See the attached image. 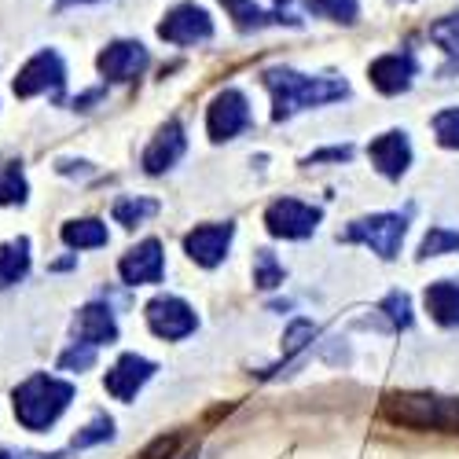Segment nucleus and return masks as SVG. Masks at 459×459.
<instances>
[{"mask_svg":"<svg viewBox=\"0 0 459 459\" xmlns=\"http://www.w3.org/2000/svg\"><path fill=\"white\" fill-rule=\"evenodd\" d=\"M261 78H264V89L273 92V118L276 122L294 118V114L305 110V107H324L331 100H346L350 96L346 82H338V78H305V74L287 70V66L264 70Z\"/></svg>","mask_w":459,"mask_h":459,"instance_id":"nucleus-1","label":"nucleus"},{"mask_svg":"<svg viewBox=\"0 0 459 459\" xmlns=\"http://www.w3.org/2000/svg\"><path fill=\"white\" fill-rule=\"evenodd\" d=\"M382 419L411 430H441L459 434V401L437 394H386L378 404Z\"/></svg>","mask_w":459,"mask_h":459,"instance_id":"nucleus-2","label":"nucleus"},{"mask_svg":"<svg viewBox=\"0 0 459 459\" xmlns=\"http://www.w3.org/2000/svg\"><path fill=\"white\" fill-rule=\"evenodd\" d=\"M70 401H74V386H70V382L37 371V375H30L22 382V386H15V419H19L26 430L41 434V430H48L56 419L70 408Z\"/></svg>","mask_w":459,"mask_h":459,"instance_id":"nucleus-3","label":"nucleus"},{"mask_svg":"<svg viewBox=\"0 0 459 459\" xmlns=\"http://www.w3.org/2000/svg\"><path fill=\"white\" fill-rule=\"evenodd\" d=\"M404 232H408V213H371V217L353 221L346 232H342V239L346 243H364L382 261H394L401 254Z\"/></svg>","mask_w":459,"mask_h":459,"instance_id":"nucleus-4","label":"nucleus"},{"mask_svg":"<svg viewBox=\"0 0 459 459\" xmlns=\"http://www.w3.org/2000/svg\"><path fill=\"white\" fill-rule=\"evenodd\" d=\"M63 85H66V66L59 59V52L45 48V52H37L19 74H15V96L30 100V96H41V92H52L56 100L63 96Z\"/></svg>","mask_w":459,"mask_h":459,"instance_id":"nucleus-5","label":"nucleus"},{"mask_svg":"<svg viewBox=\"0 0 459 459\" xmlns=\"http://www.w3.org/2000/svg\"><path fill=\"white\" fill-rule=\"evenodd\" d=\"M320 210L301 203V199H276L269 210H264V228H269V236L276 239H305L316 232L320 224Z\"/></svg>","mask_w":459,"mask_h":459,"instance_id":"nucleus-6","label":"nucleus"},{"mask_svg":"<svg viewBox=\"0 0 459 459\" xmlns=\"http://www.w3.org/2000/svg\"><path fill=\"white\" fill-rule=\"evenodd\" d=\"M147 327L155 331L159 338H166V342H180V338H187L191 331L199 327V316L184 298L159 294V298L147 301Z\"/></svg>","mask_w":459,"mask_h":459,"instance_id":"nucleus-7","label":"nucleus"},{"mask_svg":"<svg viewBox=\"0 0 459 459\" xmlns=\"http://www.w3.org/2000/svg\"><path fill=\"white\" fill-rule=\"evenodd\" d=\"M206 129H210V140H232L239 136L243 129H250V103L239 89H224L210 100V110H206Z\"/></svg>","mask_w":459,"mask_h":459,"instance_id":"nucleus-8","label":"nucleus"},{"mask_svg":"<svg viewBox=\"0 0 459 459\" xmlns=\"http://www.w3.org/2000/svg\"><path fill=\"white\" fill-rule=\"evenodd\" d=\"M159 37H162V41H169V45H180V48L203 45V41H210V37H213V22H210V15L199 4H177L159 22Z\"/></svg>","mask_w":459,"mask_h":459,"instance_id":"nucleus-9","label":"nucleus"},{"mask_svg":"<svg viewBox=\"0 0 459 459\" xmlns=\"http://www.w3.org/2000/svg\"><path fill=\"white\" fill-rule=\"evenodd\" d=\"M232 236H236V224H228V221L224 224H199L184 236V254L195 264H203V269H217L228 254Z\"/></svg>","mask_w":459,"mask_h":459,"instance_id":"nucleus-10","label":"nucleus"},{"mask_svg":"<svg viewBox=\"0 0 459 459\" xmlns=\"http://www.w3.org/2000/svg\"><path fill=\"white\" fill-rule=\"evenodd\" d=\"M162 273H166V254H162V243H159V239L136 243V247L118 261V276H122L129 287L162 283Z\"/></svg>","mask_w":459,"mask_h":459,"instance_id":"nucleus-11","label":"nucleus"},{"mask_svg":"<svg viewBox=\"0 0 459 459\" xmlns=\"http://www.w3.org/2000/svg\"><path fill=\"white\" fill-rule=\"evenodd\" d=\"M151 375H155V364H151L147 357L126 353V357H118V364L107 371L103 386H107V394H110L114 401H126V404H129V401L147 386V382H151Z\"/></svg>","mask_w":459,"mask_h":459,"instance_id":"nucleus-12","label":"nucleus"},{"mask_svg":"<svg viewBox=\"0 0 459 459\" xmlns=\"http://www.w3.org/2000/svg\"><path fill=\"white\" fill-rule=\"evenodd\" d=\"M96 66H100V74L107 82H133L147 66V48L140 41H114L100 52Z\"/></svg>","mask_w":459,"mask_h":459,"instance_id":"nucleus-13","label":"nucleus"},{"mask_svg":"<svg viewBox=\"0 0 459 459\" xmlns=\"http://www.w3.org/2000/svg\"><path fill=\"white\" fill-rule=\"evenodd\" d=\"M368 159H371V166H375L382 177L397 180V177H404L408 166H411V143H408V136H404L401 129H390V133H382V136H375V140L368 143Z\"/></svg>","mask_w":459,"mask_h":459,"instance_id":"nucleus-14","label":"nucleus"},{"mask_svg":"<svg viewBox=\"0 0 459 459\" xmlns=\"http://www.w3.org/2000/svg\"><path fill=\"white\" fill-rule=\"evenodd\" d=\"M368 78L378 92L386 96H397V92H408L411 89V78H415V59L408 52H390V56H378L371 66H368Z\"/></svg>","mask_w":459,"mask_h":459,"instance_id":"nucleus-15","label":"nucleus"},{"mask_svg":"<svg viewBox=\"0 0 459 459\" xmlns=\"http://www.w3.org/2000/svg\"><path fill=\"white\" fill-rule=\"evenodd\" d=\"M184 151H187V136L180 129V122H166L159 129V136L151 140V147L143 151V169L155 177V173H166L173 169L180 159H184Z\"/></svg>","mask_w":459,"mask_h":459,"instance_id":"nucleus-16","label":"nucleus"},{"mask_svg":"<svg viewBox=\"0 0 459 459\" xmlns=\"http://www.w3.org/2000/svg\"><path fill=\"white\" fill-rule=\"evenodd\" d=\"M74 334H78V342H85V346H110V342H118V320H114L110 305L103 301H92L85 305V309L78 313V320H74Z\"/></svg>","mask_w":459,"mask_h":459,"instance_id":"nucleus-17","label":"nucleus"},{"mask_svg":"<svg viewBox=\"0 0 459 459\" xmlns=\"http://www.w3.org/2000/svg\"><path fill=\"white\" fill-rule=\"evenodd\" d=\"M224 4V12L236 19V26L239 30H264V26H298V19L294 15H287V12H264V8H257L254 0H221Z\"/></svg>","mask_w":459,"mask_h":459,"instance_id":"nucleus-18","label":"nucleus"},{"mask_svg":"<svg viewBox=\"0 0 459 459\" xmlns=\"http://www.w3.org/2000/svg\"><path fill=\"white\" fill-rule=\"evenodd\" d=\"M423 301H427V313H430L441 327H455V324H459V283L437 280V283L427 287Z\"/></svg>","mask_w":459,"mask_h":459,"instance_id":"nucleus-19","label":"nucleus"},{"mask_svg":"<svg viewBox=\"0 0 459 459\" xmlns=\"http://www.w3.org/2000/svg\"><path fill=\"white\" fill-rule=\"evenodd\" d=\"M63 243L70 250H96V247H107V224L96 221V217H82V221H66L63 224Z\"/></svg>","mask_w":459,"mask_h":459,"instance_id":"nucleus-20","label":"nucleus"},{"mask_svg":"<svg viewBox=\"0 0 459 459\" xmlns=\"http://www.w3.org/2000/svg\"><path fill=\"white\" fill-rule=\"evenodd\" d=\"M26 273H30V239L19 236V239L0 247V290L19 283Z\"/></svg>","mask_w":459,"mask_h":459,"instance_id":"nucleus-21","label":"nucleus"},{"mask_svg":"<svg viewBox=\"0 0 459 459\" xmlns=\"http://www.w3.org/2000/svg\"><path fill=\"white\" fill-rule=\"evenodd\" d=\"M30 195V184L22 177L19 162H4L0 166V206H19Z\"/></svg>","mask_w":459,"mask_h":459,"instance_id":"nucleus-22","label":"nucleus"},{"mask_svg":"<svg viewBox=\"0 0 459 459\" xmlns=\"http://www.w3.org/2000/svg\"><path fill=\"white\" fill-rule=\"evenodd\" d=\"M305 8H309L313 15L331 19V22H342V26H353L357 15H360L357 0H305Z\"/></svg>","mask_w":459,"mask_h":459,"instance_id":"nucleus-23","label":"nucleus"},{"mask_svg":"<svg viewBox=\"0 0 459 459\" xmlns=\"http://www.w3.org/2000/svg\"><path fill=\"white\" fill-rule=\"evenodd\" d=\"M378 313L386 316L390 331H404V327H411V298L404 290H390L378 301Z\"/></svg>","mask_w":459,"mask_h":459,"instance_id":"nucleus-24","label":"nucleus"},{"mask_svg":"<svg viewBox=\"0 0 459 459\" xmlns=\"http://www.w3.org/2000/svg\"><path fill=\"white\" fill-rule=\"evenodd\" d=\"M287 280V273H283V264L276 261V254L273 250H257L254 254V283L261 287V290H273V287H280Z\"/></svg>","mask_w":459,"mask_h":459,"instance_id":"nucleus-25","label":"nucleus"},{"mask_svg":"<svg viewBox=\"0 0 459 459\" xmlns=\"http://www.w3.org/2000/svg\"><path fill=\"white\" fill-rule=\"evenodd\" d=\"M110 213H114V221H118V224L136 228L140 221H147V217L159 213V203H155V199H118Z\"/></svg>","mask_w":459,"mask_h":459,"instance_id":"nucleus-26","label":"nucleus"},{"mask_svg":"<svg viewBox=\"0 0 459 459\" xmlns=\"http://www.w3.org/2000/svg\"><path fill=\"white\" fill-rule=\"evenodd\" d=\"M441 254H459V232H448V228H430L419 243V261L427 257H441Z\"/></svg>","mask_w":459,"mask_h":459,"instance_id":"nucleus-27","label":"nucleus"},{"mask_svg":"<svg viewBox=\"0 0 459 459\" xmlns=\"http://www.w3.org/2000/svg\"><path fill=\"white\" fill-rule=\"evenodd\" d=\"M313 338H316V324H313V320H305V316L290 320V327H287V334H283V357L294 360Z\"/></svg>","mask_w":459,"mask_h":459,"instance_id":"nucleus-28","label":"nucleus"},{"mask_svg":"<svg viewBox=\"0 0 459 459\" xmlns=\"http://www.w3.org/2000/svg\"><path fill=\"white\" fill-rule=\"evenodd\" d=\"M430 37L452 56V66H459V15H448L441 22L430 26Z\"/></svg>","mask_w":459,"mask_h":459,"instance_id":"nucleus-29","label":"nucleus"},{"mask_svg":"<svg viewBox=\"0 0 459 459\" xmlns=\"http://www.w3.org/2000/svg\"><path fill=\"white\" fill-rule=\"evenodd\" d=\"M110 437H114V419H110V415H96L85 430L74 434V441H70V445H74V448H92V445L110 441Z\"/></svg>","mask_w":459,"mask_h":459,"instance_id":"nucleus-30","label":"nucleus"},{"mask_svg":"<svg viewBox=\"0 0 459 459\" xmlns=\"http://www.w3.org/2000/svg\"><path fill=\"white\" fill-rule=\"evenodd\" d=\"M434 136L441 147L459 151V107H448L441 114H434Z\"/></svg>","mask_w":459,"mask_h":459,"instance_id":"nucleus-31","label":"nucleus"},{"mask_svg":"<svg viewBox=\"0 0 459 459\" xmlns=\"http://www.w3.org/2000/svg\"><path fill=\"white\" fill-rule=\"evenodd\" d=\"M92 364H96V346H85V342L70 346V350L59 357V368H63V371H89Z\"/></svg>","mask_w":459,"mask_h":459,"instance_id":"nucleus-32","label":"nucleus"},{"mask_svg":"<svg viewBox=\"0 0 459 459\" xmlns=\"http://www.w3.org/2000/svg\"><path fill=\"white\" fill-rule=\"evenodd\" d=\"M177 448H180V434H162L140 452V459H173Z\"/></svg>","mask_w":459,"mask_h":459,"instance_id":"nucleus-33","label":"nucleus"},{"mask_svg":"<svg viewBox=\"0 0 459 459\" xmlns=\"http://www.w3.org/2000/svg\"><path fill=\"white\" fill-rule=\"evenodd\" d=\"M353 159V147H331V151H316V155L305 159V166H316V162H350Z\"/></svg>","mask_w":459,"mask_h":459,"instance_id":"nucleus-34","label":"nucleus"},{"mask_svg":"<svg viewBox=\"0 0 459 459\" xmlns=\"http://www.w3.org/2000/svg\"><path fill=\"white\" fill-rule=\"evenodd\" d=\"M0 459H26V455H19V452H8V448H0Z\"/></svg>","mask_w":459,"mask_h":459,"instance_id":"nucleus-35","label":"nucleus"},{"mask_svg":"<svg viewBox=\"0 0 459 459\" xmlns=\"http://www.w3.org/2000/svg\"><path fill=\"white\" fill-rule=\"evenodd\" d=\"M70 4H92V0H59V8H70Z\"/></svg>","mask_w":459,"mask_h":459,"instance_id":"nucleus-36","label":"nucleus"}]
</instances>
